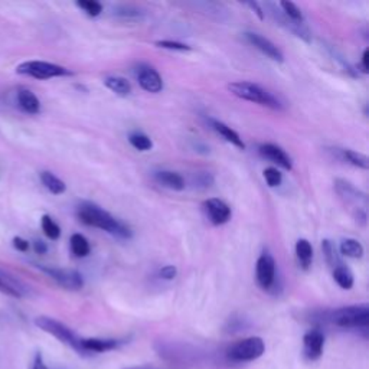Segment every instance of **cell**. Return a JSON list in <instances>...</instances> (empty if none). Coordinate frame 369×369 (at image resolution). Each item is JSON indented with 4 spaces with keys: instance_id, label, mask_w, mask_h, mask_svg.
Listing matches in <instances>:
<instances>
[{
    "instance_id": "cell-38",
    "label": "cell",
    "mask_w": 369,
    "mask_h": 369,
    "mask_svg": "<svg viewBox=\"0 0 369 369\" xmlns=\"http://www.w3.org/2000/svg\"><path fill=\"white\" fill-rule=\"evenodd\" d=\"M34 250L36 254H45L46 251H48V247H46V244L43 241H35L34 242Z\"/></svg>"
},
{
    "instance_id": "cell-5",
    "label": "cell",
    "mask_w": 369,
    "mask_h": 369,
    "mask_svg": "<svg viewBox=\"0 0 369 369\" xmlns=\"http://www.w3.org/2000/svg\"><path fill=\"white\" fill-rule=\"evenodd\" d=\"M266 352L264 341L261 337H245L226 349V358L233 362H251L263 357Z\"/></svg>"
},
{
    "instance_id": "cell-1",
    "label": "cell",
    "mask_w": 369,
    "mask_h": 369,
    "mask_svg": "<svg viewBox=\"0 0 369 369\" xmlns=\"http://www.w3.org/2000/svg\"><path fill=\"white\" fill-rule=\"evenodd\" d=\"M76 215H78V220L83 224L100 228L114 237L123 240H130L133 237L131 229L126 224H123L121 221L114 218L110 212H107L105 209L92 202H83L78 209H76Z\"/></svg>"
},
{
    "instance_id": "cell-32",
    "label": "cell",
    "mask_w": 369,
    "mask_h": 369,
    "mask_svg": "<svg viewBox=\"0 0 369 369\" xmlns=\"http://www.w3.org/2000/svg\"><path fill=\"white\" fill-rule=\"evenodd\" d=\"M156 46L163 50H171V51H191L192 48L189 45H184L180 42H175V41H158Z\"/></svg>"
},
{
    "instance_id": "cell-3",
    "label": "cell",
    "mask_w": 369,
    "mask_h": 369,
    "mask_svg": "<svg viewBox=\"0 0 369 369\" xmlns=\"http://www.w3.org/2000/svg\"><path fill=\"white\" fill-rule=\"evenodd\" d=\"M333 325L345 329H366L369 325L368 304H353L336 309L325 317Z\"/></svg>"
},
{
    "instance_id": "cell-39",
    "label": "cell",
    "mask_w": 369,
    "mask_h": 369,
    "mask_svg": "<svg viewBox=\"0 0 369 369\" xmlns=\"http://www.w3.org/2000/svg\"><path fill=\"white\" fill-rule=\"evenodd\" d=\"M125 369H160V368L149 366V365H142V366H130V368H125Z\"/></svg>"
},
{
    "instance_id": "cell-25",
    "label": "cell",
    "mask_w": 369,
    "mask_h": 369,
    "mask_svg": "<svg viewBox=\"0 0 369 369\" xmlns=\"http://www.w3.org/2000/svg\"><path fill=\"white\" fill-rule=\"evenodd\" d=\"M344 159L348 163H350L352 166H357L359 169H363V171L369 169V159L363 155V153L346 149V150H344Z\"/></svg>"
},
{
    "instance_id": "cell-36",
    "label": "cell",
    "mask_w": 369,
    "mask_h": 369,
    "mask_svg": "<svg viewBox=\"0 0 369 369\" xmlns=\"http://www.w3.org/2000/svg\"><path fill=\"white\" fill-rule=\"evenodd\" d=\"M247 6H250L255 12V14H257V17L260 19H264V10H263V8H261L260 3H257V2H249Z\"/></svg>"
},
{
    "instance_id": "cell-7",
    "label": "cell",
    "mask_w": 369,
    "mask_h": 369,
    "mask_svg": "<svg viewBox=\"0 0 369 369\" xmlns=\"http://www.w3.org/2000/svg\"><path fill=\"white\" fill-rule=\"evenodd\" d=\"M42 273L50 275L51 279L58 283L61 287L67 290H81L84 287V279L83 275L71 268H56V267H45V266H36Z\"/></svg>"
},
{
    "instance_id": "cell-27",
    "label": "cell",
    "mask_w": 369,
    "mask_h": 369,
    "mask_svg": "<svg viewBox=\"0 0 369 369\" xmlns=\"http://www.w3.org/2000/svg\"><path fill=\"white\" fill-rule=\"evenodd\" d=\"M43 234L50 240H58L61 237V228L59 225L50 217V215H43L41 220Z\"/></svg>"
},
{
    "instance_id": "cell-34",
    "label": "cell",
    "mask_w": 369,
    "mask_h": 369,
    "mask_svg": "<svg viewBox=\"0 0 369 369\" xmlns=\"http://www.w3.org/2000/svg\"><path fill=\"white\" fill-rule=\"evenodd\" d=\"M13 247L17 249L18 251L26 253V251L29 250V241L21 238V237H14V238H13Z\"/></svg>"
},
{
    "instance_id": "cell-33",
    "label": "cell",
    "mask_w": 369,
    "mask_h": 369,
    "mask_svg": "<svg viewBox=\"0 0 369 369\" xmlns=\"http://www.w3.org/2000/svg\"><path fill=\"white\" fill-rule=\"evenodd\" d=\"M178 274V268L175 266H165L159 270V275L165 280H173Z\"/></svg>"
},
{
    "instance_id": "cell-24",
    "label": "cell",
    "mask_w": 369,
    "mask_h": 369,
    "mask_svg": "<svg viewBox=\"0 0 369 369\" xmlns=\"http://www.w3.org/2000/svg\"><path fill=\"white\" fill-rule=\"evenodd\" d=\"M89 242L88 240L81 234H74L71 237V251L75 257L84 258L89 254Z\"/></svg>"
},
{
    "instance_id": "cell-12",
    "label": "cell",
    "mask_w": 369,
    "mask_h": 369,
    "mask_svg": "<svg viewBox=\"0 0 369 369\" xmlns=\"http://www.w3.org/2000/svg\"><path fill=\"white\" fill-rule=\"evenodd\" d=\"M125 341L120 339H101V337H87L83 339L81 337V350L83 357L91 355V353H103L120 348Z\"/></svg>"
},
{
    "instance_id": "cell-31",
    "label": "cell",
    "mask_w": 369,
    "mask_h": 369,
    "mask_svg": "<svg viewBox=\"0 0 369 369\" xmlns=\"http://www.w3.org/2000/svg\"><path fill=\"white\" fill-rule=\"evenodd\" d=\"M264 179H266L270 188H277V187H280L282 182H283V175L279 169L267 167L264 171Z\"/></svg>"
},
{
    "instance_id": "cell-21",
    "label": "cell",
    "mask_w": 369,
    "mask_h": 369,
    "mask_svg": "<svg viewBox=\"0 0 369 369\" xmlns=\"http://www.w3.org/2000/svg\"><path fill=\"white\" fill-rule=\"evenodd\" d=\"M41 182H42L43 187L54 195H61L67 191L65 182L61 180L52 172H48V171L41 172Z\"/></svg>"
},
{
    "instance_id": "cell-20",
    "label": "cell",
    "mask_w": 369,
    "mask_h": 369,
    "mask_svg": "<svg viewBox=\"0 0 369 369\" xmlns=\"http://www.w3.org/2000/svg\"><path fill=\"white\" fill-rule=\"evenodd\" d=\"M296 257H297V261L299 264L302 266V268L307 270L310 266H312V261H313V249H312V244L302 238L296 242Z\"/></svg>"
},
{
    "instance_id": "cell-37",
    "label": "cell",
    "mask_w": 369,
    "mask_h": 369,
    "mask_svg": "<svg viewBox=\"0 0 369 369\" xmlns=\"http://www.w3.org/2000/svg\"><path fill=\"white\" fill-rule=\"evenodd\" d=\"M361 67H362V72L368 74V71H369V50H365L362 54Z\"/></svg>"
},
{
    "instance_id": "cell-2",
    "label": "cell",
    "mask_w": 369,
    "mask_h": 369,
    "mask_svg": "<svg viewBox=\"0 0 369 369\" xmlns=\"http://www.w3.org/2000/svg\"><path fill=\"white\" fill-rule=\"evenodd\" d=\"M228 89L231 94H234L241 100L264 105L271 110H283L282 103L277 100L270 91H267L258 84H253L249 81H237L231 83L228 85Z\"/></svg>"
},
{
    "instance_id": "cell-30",
    "label": "cell",
    "mask_w": 369,
    "mask_h": 369,
    "mask_svg": "<svg viewBox=\"0 0 369 369\" xmlns=\"http://www.w3.org/2000/svg\"><path fill=\"white\" fill-rule=\"evenodd\" d=\"M76 6L83 9L88 17L96 18L103 12V5L98 2H94V0H81V2H76Z\"/></svg>"
},
{
    "instance_id": "cell-17",
    "label": "cell",
    "mask_w": 369,
    "mask_h": 369,
    "mask_svg": "<svg viewBox=\"0 0 369 369\" xmlns=\"http://www.w3.org/2000/svg\"><path fill=\"white\" fill-rule=\"evenodd\" d=\"M18 104L28 114H38L41 110V103L30 89L22 88L18 91Z\"/></svg>"
},
{
    "instance_id": "cell-9",
    "label": "cell",
    "mask_w": 369,
    "mask_h": 369,
    "mask_svg": "<svg viewBox=\"0 0 369 369\" xmlns=\"http://www.w3.org/2000/svg\"><path fill=\"white\" fill-rule=\"evenodd\" d=\"M325 349V335L320 329H312L303 336V353L306 359L317 361Z\"/></svg>"
},
{
    "instance_id": "cell-6",
    "label": "cell",
    "mask_w": 369,
    "mask_h": 369,
    "mask_svg": "<svg viewBox=\"0 0 369 369\" xmlns=\"http://www.w3.org/2000/svg\"><path fill=\"white\" fill-rule=\"evenodd\" d=\"M17 72L21 75L32 76L36 80H50L55 78V76L71 75L67 68L51 63H43V61H28V63L18 65Z\"/></svg>"
},
{
    "instance_id": "cell-8",
    "label": "cell",
    "mask_w": 369,
    "mask_h": 369,
    "mask_svg": "<svg viewBox=\"0 0 369 369\" xmlns=\"http://www.w3.org/2000/svg\"><path fill=\"white\" fill-rule=\"evenodd\" d=\"M255 279L261 288L270 290L275 284V261L268 253H263L255 266Z\"/></svg>"
},
{
    "instance_id": "cell-29",
    "label": "cell",
    "mask_w": 369,
    "mask_h": 369,
    "mask_svg": "<svg viewBox=\"0 0 369 369\" xmlns=\"http://www.w3.org/2000/svg\"><path fill=\"white\" fill-rule=\"evenodd\" d=\"M282 12L284 13V17L288 18L290 21H293V22H299V23H303V13L302 10L295 5V3H291V2H280L279 3Z\"/></svg>"
},
{
    "instance_id": "cell-19",
    "label": "cell",
    "mask_w": 369,
    "mask_h": 369,
    "mask_svg": "<svg viewBox=\"0 0 369 369\" xmlns=\"http://www.w3.org/2000/svg\"><path fill=\"white\" fill-rule=\"evenodd\" d=\"M104 85L120 97H127L131 92L130 81H127L126 78H123V76H117V75L107 76V78L104 80Z\"/></svg>"
},
{
    "instance_id": "cell-26",
    "label": "cell",
    "mask_w": 369,
    "mask_h": 369,
    "mask_svg": "<svg viewBox=\"0 0 369 369\" xmlns=\"http://www.w3.org/2000/svg\"><path fill=\"white\" fill-rule=\"evenodd\" d=\"M129 142L136 150H140V151H147L153 147L151 138L149 136H146L145 133H138V131L131 133L129 136Z\"/></svg>"
},
{
    "instance_id": "cell-10",
    "label": "cell",
    "mask_w": 369,
    "mask_h": 369,
    "mask_svg": "<svg viewBox=\"0 0 369 369\" xmlns=\"http://www.w3.org/2000/svg\"><path fill=\"white\" fill-rule=\"evenodd\" d=\"M245 39H247L249 43H251L255 50H258L261 54H264L270 59L275 61V63H283L284 55L283 52L277 48V46L267 38L261 36L260 34L255 32H245L244 34Z\"/></svg>"
},
{
    "instance_id": "cell-4",
    "label": "cell",
    "mask_w": 369,
    "mask_h": 369,
    "mask_svg": "<svg viewBox=\"0 0 369 369\" xmlns=\"http://www.w3.org/2000/svg\"><path fill=\"white\" fill-rule=\"evenodd\" d=\"M35 325L41 330L52 335L55 339L65 344L67 346L72 348L76 353H80V355H83L81 337L76 336V333L74 330H71L67 325H64L63 321L55 320V319L48 317V316H39V317L35 319Z\"/></svg>"
},
{
    "instance_id": "cell-23",
    "label": "cell",
    "mask_w": 369,
    "mask_h": 369,
    "mask_svg": "<svg viewBox=\"0 0 369 369\" xmlns=\"http://www.w3.org/2000/svg\"><path fill=\"white\" fill-rule=\"evenodd\" d=\"M341 254L349 258H362L363 255V245L353 238H346L341 242Z\"/></svg>"
},
{
    "instance_id": "cell-14",
    "label": "cell",
    "mask_w": 369,
    "mask_h": 369,
    "mask_svg": "<svg viewBox=\"0 0 369 369\" xmlns=\"http://www.w3.org/2000/svg\"><path fill=\"white\" fill-rule=\"evenodd\" d=\"M137 80L140 87L145 91L151 92V94H158V92L163 89L162 76L155 68H151V67H142L140 70H138Z\"/></svg>"
},
{
    "instance_id": "cell-16",
    "label": "cell",
    "mask_w": 369,
    "mask_h": 369,
    "mask_svg": "<svg viewBox=\"0 0 369 369\" xmlns=\"http://www.w3.org/2000/svg\"><path fill=\"white\" fill-rule=\"evenodd\" d=\"M155 179L163 188H167L171 191H183L184 189V179L172 171H160L155 173Z\"/></svg>"
},
{
    "instance_id": "cell-11",
    "label": "cell",
    "mask_w": 369,
    "mask_h": 369,
    "mask_svg": "<svg viewBox=\"0 0 369 369\" xmlns=\"http://www.w3.org/2000/svg\"><path fill=\"white\" fill-rule=\"evenodd\" d=\"M205 212L213 225H224L231 220V208L218 198H211L204 202Z\"/></svg>"
},
{
    "instance_id": "cell-28",
    "label": "cell",
    "mask_w": 369,
    "mask_h": 369,
    "mask_svg": "<svg viewBox=\"0 0 369 369\" xmlns=\"http://www.w3.org/2000/svg\"><path fill=\"white\" fill-rule=\"evenodd\" d=\"M321 250H323V254H325V258H326L329 266H332L335 268L337 264H339V257H337L336 245L330 240L321 241Z\"/></svg>"
},
{
    "instance_id": "cell-18",
    "label": "cell",
    "mask_w": 369,
    "mask_h": 369,
    "mask_svg": "<svg viewBox=\"0 0 369 369\" xmlns=\"http://www.w3.org/2000/svg\"><path fill=\"white\" fill-rule=\"evenodd\" d=\"M211 125H212V129L217 131L220 136H222L228 143L234 145L235 147L242 149V150L245 149V143L242 142V138L240 137V134L235 130L228 127L225 123L218 121V120H211Z\"/></svg>"
},
{
    "instance_id": "cell-13",
    "label": "cell",
    "mask_w": 369,
    "mask_h": 369,
    "mask_svg": "<svg viewBox=\"0 0 369 369\" xmlns=\"http://www.w3.org/2000/svg\"><path fill=\"white\" fill-rule=\"evenodd\" d=\"M335 189H336V193L339 195L345 202L355 204V205H358L359 209H363L359 207L361 202L363 205H366V195L353 187L350 182H348L345 179H336L335 180Z\"/></svg>"
},
{
    "instance_id": "cell-35",
    "label": "cell",
    "mask_w": 369,
    "mask_h": 369,
    "mask_svg": "<svg viewBox=\"0 0 369 369\" xmlns=\"http://www.w3.org/2000/svg\"><path fill=\"white\" fill-rule=\"evenodd\" d=\"M30 369H48V366H46V363L43 362V358L41 355V352H38L35 358H34V363H32V368Z\"/></svg>"
},
{
    "instance_id": "cell-22",
    "label": "cell",
    "mask_w": 369,
    "mask_h": 369,
    "mask_svg": "<svg viewBox=\"0 0 369 369\" xmlns=\"http://www.w3.org/2000/svg\"><path fill=\"white\" fill-rule=\"evenodd\" d=\"M333 279L337 283V286L344 290H350L353 287V282H355L352 271L344 264H337L333 268Z\"/></svg>"
},
{
    "instance_id": "cell-15",
    "label": "cell",
    "mask_w": 369,
    "mask_h": 369,
    "mask_svg": "<svg viewBox=\"0 0 369 369\" xmlns=\"http://www.w3.org/2000/svg\"><path fill=\"white\" fill-rule=\"evenodd\" d=\"M260 155L268 159L270 162L275 163L277 166L286 169V171H291V169H293V163H291L290 156L280 146H275L273 143L261 145L260 146Z\"/></svg>"
}]
</instances>
